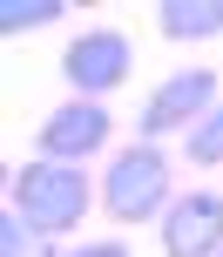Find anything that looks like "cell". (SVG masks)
Instances as JSON below:
<instances>
[{"instance_id": "1", "label": "cell", "mask_w": 223, "mask_h": 257, "mask_svg": "<svg viewBox=\"0 0 223 257\" xmlns=\"http://www.w3.org/2000/svg\"><path fill=\"white\" fill-rule=\"evenodd\" d=\"M88 203H95V183H88L81 163H48V156H34V163H21L7 176V210L27 217L34 230H48V237L81 230Z\"/></svg>"}, {"instance_id": "2", "label": "cell", "mask_w": 223, "mask_h": 257, "mask_svg": "<svg viewBox=\"0 0 223 257\" xmlns=\"http://www.w3.org/2000/svg\"><path fill=\"white\" fill-rule=\"evenodd\" d=\"M102 203L115 223H156L176 203V169L156 142H129L115 149V163L102 169Z\"/></svg>"}, {"instance_id": "3", "label": "cell", "mask_w": 223, "mask_h": 257, "mask_svg": "<svg viewBox=\"0 0 223 257\" xmlns=\"http://www.w3.org/2000/svg\"><path fill=\"white\" fill-rule=\"evenodd\" d=\"M129 68H135V48H129L122 27H81V34L61 48V75H68V88H75L81 102L115 95L122 81H129Z\"/></svg>"}, {"instance_id": "4", "label": "cell", "mask_w": 223, "mask_h": 257, "mask_svg": "<svg viewBox=\"0 0 223 257\" xmlns=\"http://www.w3.org/2000/svg\"><path fill=\"white\" fill-rule=\"evenodd\" d=\"M210 108H216V68H176V75H162L156 88H149V102H142V115H135V128H142V142L176 136V128L189 136Z\"/></svg>"}, {"instance_id": "5", "label": "cell", "mask_w": 223, "mask_h": 257, "mask_svg": "<svg viewBox=\"0 0 223 257\" xmlns=\"http://www.w3.org/2000/svg\"><path fill=\"white\" fill-rule=\"evenodd\" d=\"M108 136H115V115H108L102 102H61L54 115H41V136L34 149L48 156V163H88V156L108 149Z\"/></svg>"}, {"instance_id": "6", "label": "cell", "mask_w": 223, "mask_h": 257, "mask_svg": "<svg viewBox=\"0 0 223 257\" xmlns=\"http://www.w3.org/2000/svg\"><path fill=\"white\" fill-rule=\"evenodd\" d=\"M162 257H223V196L189 190L162 217Z\"/></svg>"}, {"instance_id": "7", "label": "cell", "mask_w": 223, "mask_h": 257, "mask_svg": "<svg viewBox=\"0 0 223 257\" xmlns=\"http://www.w3.org/2000/svg\"><path fill=\"white\" fill-rule=\"evenodd\" d=\"M156 27L169 41H216L223 34V0H162Z\"/></svg>"}, {"instance_id": "8", "label": "cell", "mask_w": 223, "mask_h": 257, "mask_svg": "<svg viewBox=\"0 0 223 257\" xmlns=\"http://www.w3.org/2000/svg\"><path fill=\"white\" fill-rule=\"evenodd\" d=\"M0 257H61V250H54L48 230H34L27 217H14V210H7V217H0Z\"/></svg>"}, {"instance_id": "9", "label": "cell", "mask_w": 223, "mask_h": 257, "mask_svg": "<svg viewBox=\"0 0 223 257\" xmlns=\"http://www.w3.org/2000/svg\"><path fill=\"white\" fill-rule=\"evenodd\" d=\"M183 156H189L196 169H223V102H216L210 115H203V122L183 136Z\"/></svg>"}, {"instance_id": "10", "label": "cell", "mask_w": 223, "mask_h": 257, "mask_svg": "<svg viewBox=\"0 0 223 257\" xmlns=\"http://www.w3.org/2000/svg\"><path fill=\"white\" fill-rule=\"evenodd\" d=\"M61 14L68 0H0V34H27V27H48Z\"/></svg>"}, {"instance_id": "11", "label": "cell", "mask_w": 223, "mask_h": 257, "mask_svg": "<svg viewBox=\"0 0 223 257\" xmlns=\"http://www.w3.org/2000/svg\"><path fill=\"white\" fill-rule=\"evenodd\" d=\"M68 257H135V250L115 244V237H102V244H81V250H68Z\"/></svg>"}]
</instances>
